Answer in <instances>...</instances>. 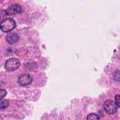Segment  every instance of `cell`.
<instances>
[{
  "label": "cell",
  "mask_w": 120,
  "mask_h": 120,
  "mask_svg": "<svg viewBox=\"0 0 120 120\" xmlns=\"http://www.w3.org/2000/svg\"><path fill=\"white\" fill-rule=\"evenodd\" d=\"M20 67V61L16 58H10L5 63V68L8 71H14Z\"/></svg>",
  "instance_id": "7a4b0ae2"
},
{
  "label": "cell",
  "mask_w": 120,
  "mask_h": 120,
  "mask_svg": "<svg viewBox=\"0 0 120 120\" xmlns=\"http://www.w3.org/2000/svg\"><path fill=\"white\" fill-rule=\"evenodd\" d=\"M6 94H7V92L4 90V89H1V96H0V98H1V99L6 96Z\"/></svg>",
  "instance_id": "8fae6325"
},
{
  "label": "cell",
  "mask_w": 120,
  "mask_h": 120,
  "mask_svg": "<svg viewBox=\"0 0 120 120\" xmlns=\"http://www.w3.org/2000/svg\"><path fill=\"white\" fill-rule=\"evenodd\" d=\"M21 11H22L21 6L15 4V5H11V6L7 9L6 12H7V14H8V15H15V14H17V13H20Z\"/></svg>",
  "instance_id": "5b68a950"
},
{
  "label": "cell",
  "mask_w": 120,
  "mask_h": 120,
  "mask_svg": "<svg viewBox=\"0 0 120 120\" xmlns=\"http://www.w3.org/2000/svg\"><path fill=\"white\" fill-rule=\"evenodd\" d=\"M33 79L32 77L29 75V74H21L19 77H18V82L21 84V85H28L32 82Z\"/></svg>",
  "instance_id": "277c9868"
},
{
  "label": "cell",
  "mask_w": 120,
  "mask_h": 120,
  "mask_svg": "<svg viewBox=\"0 0 120 120\" xmlns=\"http://www.w3.org/2000/svg\"><path fill=\"white\" fill-rule=\"evenodd\" d=\"M87 120H99V117L96 113H90L87 115Z\"/></svg>",
  "instance_id": "52a82bcc"
},
{
  "label": "cell",
  "mask_w": 120,
  "mask_h": 120,
  "mask_svg": "<svg viewBox=\"0 0 120 120\" xmlns=\"http://www.w3.org/2000/svg\"><path fill=\"white\" fill-rule=\"evenodd\" d=\"M1 30L3 32H10L11 30H13L16 26V23H15V21L11 18H7L5 20L2 21L1 22Z\"/></svg>",
  "instance_id": "6da1fadb"
},
{
  "label": "cell",
  "mask_w": 120,
  "mask_h": 120,
  "mask_svg": "<svg viewBox=\"0 0 120 120\" xmlns=\"http://www.w3.org/2000/svg\"><path fill=\"white\" fill-rule=\"evenodd\" d=\"M19 40V36L15 33H10L7 36V41L10 44H14Z\"/></svg>",
  "instance_id": "8992f818"
},
{
  "label": "cell",
  "mask_w": 120,
  "mask_h": 120,
  "mask_svg": "<svg viewBox=\"0 0 120 120\" xmlns=\"http://www.w3.org/2000/svg\"><path fill=\"white\" fill-rule=\"evenodd\" d=\"M115 104L117 107H120V95H116L115 96Z\"/></svg>",
  "instance_id": "30bf717a"
},
{
  "label": "cell",
  "mask_w": 120,
  "mask_h": 120,
  "mask_svg": "<svg viewBox=\"0 0 120 120\" xmlns=\"http://www.w3.org/2000/svg\"><path fill=\"white\" fill-rule=\"evenodd\" d=\"M113 79L116 82H120V70H116L113 73Z\"/></svg>",
  "instance_id": "9c48e42d"
},
{
  "label": "cell",
  "mask_w": 120,
  "mask_h": 120,
  "mask_svg": "<svg viewBox=\"0 0 120 120\" xmlns=\"http://www.w3.org/2000/svg\"><path fill=\"white\" fill-rule=\"evenodd\" d=\"M8 104H9V102L8 100H5L4 98H2L1 99V103H0V108L1 109H5V108H7L8 106Z\"/></svg>",
  "instance_id": "ba28073f"
},
{
  "label": "cell",
  "mask_w": 120,
  "mask_h": 120,
  "mask_svg": "<svg viewBox=\"0 0 120 120\" xmlns=\"http://www.w3.org/2000/svg\"><path fill=\"white\" fill-rule=\"evenodd\" d=\"M117 108H118V107L116 106L115 102L112 101V100H106V101L104 102V110H105V112H106L107 113H109V114H113V113H115L116 111H117Z\"/></svg>",
  "instance_id": "3957f363"
}]
</instances>
